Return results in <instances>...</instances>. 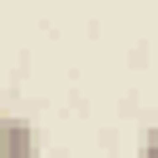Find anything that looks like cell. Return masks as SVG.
Masks as SVG:
<instances>
[{"instance_id": "1", "label": "cell", "mask_w": 158, "mask_h": 158, "mask_svg": "<svg viewBox=\"0 0 158 158\" xmlns=\"http://www.w3.org/2000/svg\"><path fill=\"white\" fill-rule=\"evenodd\" d=\"M5 158H30V148H35V128L25 123V118H15V114H5Z\"/></svg>"}, {"instance_id": "2", "label": "cell", "mask_w": 158, "mask_h": 158, "mask_svg": "<svg viewBox=\"0 0 158 158\" xmlns=\"http://www.w3.org/2000/svg\"><path fill=\"white\" fill-rule=\"evenodd\" d=\"M138 158H158V123H148L138 133Z\"/></svg>"}]
</instances>
